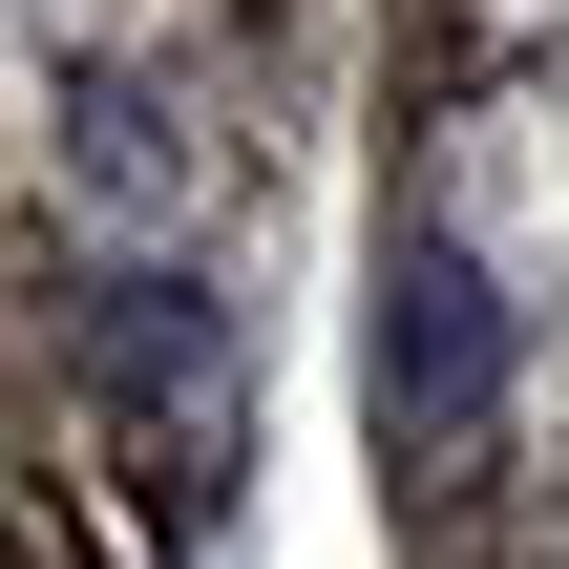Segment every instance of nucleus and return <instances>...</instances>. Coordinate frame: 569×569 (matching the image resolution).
Here are the masks:
<instances>
[{"mask_svg": "<svg viewBox=\"0 0 569 569\" xmlns=\"http://www.w3.org/2000/svg\"><path fill=\"white\" fill-rule=\"evenodd\" d=\"M84 380L127 401L148 486H211V465H232V422H253V359H232V296H190V274H106V296H84Z\"/></svg>", "mask_w": 569, "mask_h": 569, "instance_id": "f257e3e1", "label": "nucleus"}, {"mask_svg": "<svg viewBox=\"0 0 569 569\" xmlns=\"http://www.w3.org/2000/svg\"><path fill=\"white\" fill-rule=\"evenodd\" d=\"M486 401H507V296H486L465 232H401V274H380V443L443 465V443H486Z\"/></svg>", "mask_w": 569, "mask_h": 569, "instance_id": "f03ea898", "label": "nucleus"}, {"mask_svg": "<svg viewBox=\"0 0 569 569\" xmlns=\"http://www.w3.org/2000/svg\"><path fill=\"white\" fill-rule=\"evenodd\" d=\"M63 169H84L106 211H169V190H190V127H169V84H148V63H84V84H63Z\"/></svg>", "mask_w": 569, "mask_h": 569, "instance_id": "7ed1b4c3", "label": "nucleus"}]
</instances>
